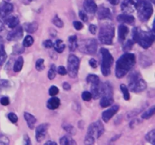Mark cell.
I'll list each match as a JSON object with an SVG mask.
<instances>
[{"label": "cell", "mask_w": 155, "mask_h": 145, "mask_svg": "<svg viewBox=\"0 0 155 145\" xmlns=\"http://www.w3.org/2000/svg\"><path fill=\"white\" fill-rule=\"evenodd\" d=\"M136 63V56L133 53L126 52L120 57L116 63L115 74L118 79L125 76Z\"/></svg>", "instance_id": "obj_1"}, {"label": "cell", "mask_w": 155, "mask_h": 145, "mask_svg": "<svg viewBox=\"0 0 155 145\" xmlns=\"http://www.w3.org/2000/svg\"><path fill=\"white\" fill-rule=\"evenodd\" d=\"M132 34L133 42H137L141 47L145 49L151 47L154 42L155 36L153 30L151 31H145L139 27H134Z\"/></svg>", "instance_id": "obj_2"}, {"label": "cell", "mask_w": 155, "mask_h": 145, "mask_svg": "<svg viewBox=\"0 0 155 145\" xmlns=\"http://www.w3.org/2000/svg\"><path fill=\"white\" fill-rule=\"evenodd\" d=\"M104 132V125L100 120L90 124L85 137V144H93L95 139H98Z\"/></svg>", "instance_id": "obj_3"}, {"label": "cell", "mask_w": 155, "mask_h": 145, "mask_svg": "<svg viewBox=\"0 0 155 145\" xmlns=\"http://www.w3.org/2000/svg\"><path fill=\"white\" fill-rule=\"evenodd\" d=\"M147 88L146 82L139 72H133L129 76V89L134 93H139Z\"/></svg>", "instance_id": "obj_4"}, {"label": "cell", "mask_w": 155, "mask_h": 145, "mask_svg": "<svg viewBox=\"0 0 155 145\" xmlns=\"http://www.w3.org/2000/svg\"><path fill=\"white\" fill-rule=\"evenodd\" d=\"M114 37V27L110 23H105L101 26L98 39L101 43L104 45H110L113 43V39Z\"/></svg>", "instance_id": "obj_5"}, {"label": "cell", "mask_w": 155, "mask_h": 145, "mask_svg": "<svg viewBox=\"0 0 155 145\" xmlns=\"http://www.w3.org/2000/svg\"><path fill=\"white\" fill-rule=\"evenodd\" d=\"M138 17L142 22H146L152 15L154 9L152 4L148 0H139L136 5Z\"/></svg>", "instance_id": "obj_6"}, {"label": "cell", "mask_w": 155, "mask_h": 145, "mask_svg": "<svg viewBox=\"0 0 155 145\" xmlns=\"http://www.w3.org/2000/svg\"><path fill=\"white\" fill-rule=\"evenodd\" d=\"M100 54L102 57L101 66V72L104 76H108L111 72V66L114 63V57L107 48H101Z\"/></svg>", "instance_id": "obj_7"}, {"label": "cell", "mask_w": 155, "mask_h": 145, "mask_svg": "<svg viewBox=\"0 0 155 145\" xmlns=\"http://www.w3.org/2000/svg\"><path fill=\"white\" fill-rule=\"evenodd\" d=\"M101 98L100 105L101 107H107L111 105L114 102L113 88L109 82H105L101 84Z\"/></svg>", "instance_id": "obj_8"}, {"label": "cell", "mask_w": 155, "mask_h": 145, "mask_svg": "<svg viewBox=\"0 0 155 145\" xmlns=\"http://www.w3.org/2000/svg\"><path fill=\"white\" fill-rule=\"evenodd\" d=\"M79 51L83 54H94L98 49V42L95 39H86L81 40L77 44Z\"/></svg>", "instance_id": "obj_9"}, {"label": "cell", "mask_w": 155, "mask_h": 145, "mask_svg": "<svg viewBox=\"0 0 155 145\" xmlns=\"http://www.w3.org/2000/svg\"><path fill=\"white\" fill-rule=\"evenodd\" d=\"M80 59L74 54H70L68 59V71L69 76L71 78H75L78 74L80 68Z\"/></svg>", "instance_id": "obj_10"}, {"label": "cell", "mask_w": 155, "mask_h": 145, "mask_svg": "<svg viewBox=\"0 0 155 145\" xmlns=\"http://www.w3.org/2000/svg\"><path fill=\"white\" fill-rule=\"evenodd\" d=\"M139 1V0H124L121 5V9L124 14L133 13Z\"/></svg>", "instance_id": "obj_11"}, {"label": "cell", "mask_w": 155, "mask_h": 145, "mask_svg": "<svg viewBox=\"0 0 155 145\" xmlns=\"http://www.w3.org/2000/svg\"><path fill=\"white\" fill-rule=\"evenodd\" d=\"M48 123H43L38 125L36 128V139L37 142H41L44 140L48 129Z\"/></svg>", "instance_id": "obj_12"}, {"label": "cell", "mask_w": 155, "mask_h": 145, "mask_svg": "<svg viewBox=\"0 0 155 145\" xmlns=\"http://www.w3.org/2000/svg\"><path fill=\"white\" fill-rule=\"evenodd\" d=\"M22 27H16L13 30L9 32L7 35V39L8 41H18L23 36Z\"/></svg>", "instance_id": "obj_13"}, {"label": "cell", "mask_w": 155, "mask_h": 145, "mask_svg": "<svg viewBox=\"0 0 155 145\" xmlns=\"http://www.w3.org/2000/svg\"><path fill=\"white\" fill-rule=\"evenodd\" d=\"M13 5L10 2L3 1L0 3V18H5L13 11Z\"/></svg>", "instance_id": "obj_14"}, {"label": "cell", "mask_w": 155, "mask_h": 145, "mask_svg": "<svg viewBox=\"0 0 155 145\" xmlns=\"http://www.w3.org/2000/svg\"><path fill=\"white\" fill-rule=\"evenodd\" d=\"M96 12L98 14V17L100 20L110 19L112 17L111 11H110V8L104 5H101L99 8H98Z\"/></svg>", "instance_id": "obj_15"}, {"label": "cell", "mask_w": 155, "mask_h": 145, "mask_svg": "<svg viewBox=\"0 0 155 145\" xmlns=\"http://www.w3.org/2000/svg\"><path fill=\"white\" fill-rule=\"evenodd\" d=\"M120 107L118 105H114L110 109H107V110L102 113V119L105 122H107L119 110Z\"/></svg>", "instance_id": "obj_16"}, {"label": "cell", "mask_w": 155, "mask_h": 145, "mask_svg": "<svg viewBox=\"0 0 155 145\" xmlns=\"http://www.w3.org/2000/svg\"><path fill=\"white\" fill-rule=\"evenodd\" d=\"M117 20L118 22L121 23V24H127L130 25H134L136 20L133 15H130L129 14H119L117 17Z\"/></svg>", "instance_id": "obj_17"}, {"label": "cell", "mask_w": 155, "mask_h": 145, "mask_svg": "<svg viewBox=\"0 0 155 145\" xmlns=\"http://www.w3.org/2000/svg\"><path fill=\"white\" fill-rule=\"evenodd\" d=\"M83 8L85 11L89 14H94L96 12L98 9L95 0H85L83 2Z\"/></svg>", "instance_id": "obj_18"}, {"label": "cell", "mask_w": 155, "mask_h": 145, "mask_svg": "<svg viewBox=\"0 0 155 145\" xmlns=\"http://www.w3.org/2000/svg\"><path fill=\"white\" fill-rule=\"evenodd\" d=\"M5 18V23L7 24L9 28L14 29L18 27L19 24V18L15 15H8Z\"/></svg>", "instance_id": "obj_19"}, {"label": "cell", "mask_w": 155, "mask_h": 145, "mask_svg": "<svg viewBox=\"0 0 155 145\" xmlns=\"http://www.w3.org/2000/svg\"><path fill=\"white\" fill-rule=\"evenodd\" d=\"M91 94L94 99L97 100L101 97V84H92L91 85Z\"/></svg>", "instance_id": "obj_20"}, {"label": "cell", "mask_w": 155, "mask_h": 145, "mask_svg": "<svg viewBox=\"0 0 155 145\" xmlns=\"http://www.w3.org/2000/svg\"><path fill=\"white\" fill-rule=\"evenodd\" d=\"M129 31H130V30H129L128 27L124 25V24L119 26V27H118V38H119L120 41L122 42V41L125 40L127 35H128Z\"/></svg>", "instance_id": "obj_21"}, {"label": "cell", "mask_w": 155, "mask_h": 145, "mask_svg": "<svg viewBox=\"0 0 155 145\" xmlns=\"http://www.w3.org/2000/svg\"><path fill=\"white\" fill-rule=\"evenodd\" d=\"M61 104V101L58 98L54 96H51V98L47 102V107L49 110H56L59 107Z\"/></svg>", "instance_id": "obj_22"}, {"label": "cell", "mask_w": 155, "mask_h": 145, "mask_svg": "<svg viewBox=\"0 0 155 145\" xmlns=\"http://www.w3.org/2000/svg\"><path fill=\"white\" fill-rule=\"evenodd\" d=\"M38 27H39V24L36 21H33V22H30V23H25L23 26V30H24L25 31H27V33H33L37 30Z\"/></svg>", "instance_id": "obj_23"}, {"label": "cell", "mask_w": 155, "mask_h": 145, "mask_svg": "<svg viewBox=\"0 0 155 145\" xmlns=\"http://www.w3.org/2000/svg\"><path fill=\"white\" fill-rule=\"evenodd\" d=\"M24 119H25V120L27 121V125H28L29 128H30V129H33L35 126V124H36V118H35L33 115L30 114V113H27V112L24 113Z\"/></svg>", "instance_id": "obj_24"}, {"label": "cell", "mask_w": 155, "mask_h": 145, "mask_svg": "<svg viewBox=\"0 0 155 145\" xmlns=\"http://www.w3.org/2000/svg\"><path fill=\"white\" fill-rule=\"evenodd\" d=\"M6 58H7V54L5 51L4 41L2 38L0 36V66H2L5 63Z\"/></svg>", "instance_id": "obj_25"}, {"label": "cell", "mask_w": 155, "mask_h": 145, "mask_svg": "<svg viewBox=\"0 0 155 145\" xmlns=\"http://www.w3.org/2000/svg\"><path fill=\"white\" fill-rule=\"evenodd\" d=\"M68 43H69L70 51H74L77 48V37L75 35L70 36L68 38Z\"/></svg>", "instance_id": "obj_26"}, {"label": "cell", "mask_w": 155, "mask_h": 145, "mask_svg": "<svg viewBox=\"0 0 155 145\" xmlns=\"http://www.w3.org/2000/svg\"><path fill=\"white\" fill-rule=\"evenodd\" d=\"M23 65H24V58H23V57L20 56V57H18L16 61L15 62V64H14L13 66L14 71L15 72H20L22 69Z\"/></svg>", "instance_id": "obj_27"}, {"label": "cell", "mask_w": 155, "mask_h": 145, "mask_svg": "<svg viewBox=\"0 0 155 145\" xmlns=\"http://www.w3.org/2000/svg\"><path fill=\"white\" fill-rule=\"evenodd\" d=\"M54 49L57 52L62 53L65 49V45L61 39H57L54 44H53Z\"/></svg>", "instance_id": "obj_28"}, {"label": "cell", "mask_w": 155, "mask_h": 145, "mask_svg": "<svg viewBox=\"0 0 155 145\" xmlns=\"http://www.w3.org/2000/svg\"><path fill=\"white\" fill-rule=\"evenodd\" d=\"M76 143H77L69 136H64L60 139V144L61 145H71Z\"/></svg>", "instance_id": "obj_29"}, {"label": "cell", "mask_w": 155, "mask_h": 145, "mask_svg": "<svg viewBox=\"0 0 155 145\" xmlns=\"http://www.w3.org/2000/svg\"><path fill=\"white\" fill-rule=\"evenodd\" d=\"M86 81L88 83H90L92 84H99L100 83V79L99 77L96 75H94V74H89L87 77H86Z\"/></svg>", "instance_id": "obj_30"}, {"label": "cell", "mask_w": 155, "mask_h": 145, "mask_svg": "<svg viewBox=\"0 0 155 145\" xmlns=\"http://www.w3.org/2000/svg\"><path fill=\"white\" fill-rule=\"evenodd\" d=\"M154 110H155V107L154 106H152L151 107H150L148 110H146L145 112H144L142 115V119H148L149 118H151L153 115L154 114Z\"/></svg>", "instance_id": "obj_31"}, {"label": "cell", "mask_w": 155, "mask_h": 145, "mask_svg": "<svg viewBox=\"0 0 155 145\" xmlns=\"http://www.w3.org/2000/svg\"><path fill=\"white\" fill-rule=\"evenodd\" d=\"M145 139L148 142L151 143V144L155 145V129L151 130L145 136Z\"/></svg>", "instance_id": "obj_32"}, {"label": "cell", "mask_w": 155, "mask_h": 145, "mask_svg": "<svg viewBox=\"0 0 155 145\" xmlns=\"http://www.w3.org/2000/svg\"><path fill=\"white\" fill-rule=\"evenodd\" d=\"M120 89L121 91H122L123 95H124V100H126V101H129L130 98V92H129L128 88H127L124 84H121Z\"/></svg>", "instance_id": "obj_33"}, {"label": "cell", "mask_w": 155, "mask_h": 145, "mask_svg": "<svg viewBox=\"0 0 155 145\" xmlns=\"http://www.w3.org/2000/svg\"><path fill=\"white\" fill-rule=\"evenodd\" d=\"M33 42H34L33 38L31 36H27L23 41V45L24 47H30L33 45Z\"/></svg>", "instance_id": "obj_34"}, {"label": "cell", "mask_w": 155, "mask_h": 145, "mask_svg": "<svg viewBox=\"0 0 155 145\" xmlns=\"http://www.w3.org/2000/svg\"><path fill=\"white\" fill-rule=\"evenodd\" d=\"M10 87V82L9 81L6 79H0V93L2 92L3 90H5L6 89Z\"/></svg>", "instance_id": "obj_35"}, {"label": "cell", "mask_w": 155, "mask_h": 145, "mask_svg": "<svg viewBox=\"0 0 155 145\" xmlns=\"http://www.w3.org/2000/svg\"><path fill=\"white\" fill-rule=\"evenodd\" d=\"M55 76H56L55 65L52 64L51 66V67H50L49 70H48V79H49L52 80V79H54V77H55Z\"/></svg>", "instance_id": "obj_36"}, {"label": "cell", "mask_w": 155, "mask_h": 145, "mask_svg": "<svg viewBox=\"0 0 155 145\" xmlns=\"http://www.w3.org/2000/svg\"><path fill=\"white\" fill-rule=\"evenodd\" d=\"M36 69H37L38 71H42L45 69V66H44V59L39 58L36 60Z\"/></svg>", "instance_id": "obj_37"}, {"label": "cell", "mask_w": 155, "mask_h": 145, "mask_svg": "<svg viewBox=\"0 0 155 145\" xmlns=\"http://www.w3.org/2000/svg\"><path fill=\"white\" fill-rule=\"evenodd\" d=\"M24 51V45H16L14 46L13 48V54H22L23 52Z\"/></svg>", "instance_id": "obj_38"}, {"label": "cell", "mask_w": 155, "mask_h": 145, "mask_svg": "<svg viewBox=\"0 0 155 145\" xmlns=\"http://www.w3.org/2000/svg\"><path fill=\"white\" fill-rule=\"evenodd\" d=\"M52 22L53 24H54L56 27H58V28H61V27H64L63 21L61 20V18H59V17L58 16V15H55V17L53 18Z\"/></svg>", "instance_id": "obj_39"}, {"label": "cell", "mask_w": 155, "mask_h": 145, "mask_svg": "<svg viewBox=\"0 0 155 145\" xmlns=\"http://www.w3.org/2000/svg\"><path fill=\"white\" fill-rule=\"evenodd\" d=\"M134 42H133V39H129L127 42H125L124 45V51H128L130 49H132V47H133Z\"/></svg>", "instance_id": "obj_40"}, {"label": "cell", "mask_w": 155, "mask_h": 145, "mask_svg": "<svg viewBox=\"0 0 155 145\" xmlns=\"http://www.w3.org/2000/svg\"><path fill=\"white\" fill-rule=\"evenodd\" d=\"M82 98H83V101H89L92 98V94L90 92H87V91H85L82 93Z\"/></svg>", "instance_id": "obj_41"}, {"label": "cell", "mask_w": 155, "mask_h": 145, "mask_svg": "<svg viewBox=\"0 0 155 145\" xmlns=\"http://www.w3.org/2000/svg\"><path fill=\"white\" fill-rule=\"evenodd\" d=\"M49 95L50 96H55L58 94L59 92V89L58 88L56 87V86L52 85L51 88L49 89Z\"/></svg>", "instance_id": "obj_42"}, {"label": "cell", "mask_w": 155, "mask_h": 145, "mask_svg": "<svg viewBox=\"0 0 155 145\" xmlns=\"http://www.w3.org/2000/svg\"><path fill=\"white\" fill-rule=\"evenodd\" d=\"M8 118L9 120H10L12 122H13V123H16L18 120V116L14 113H8Z\"/></svg>", "instance_id": "obj_43"}, {"label": "cell", "mask_w": 155, "mask_h": 145, "mask_svg": "<svg viewBox=\"0 0 155 145\" xmlns=\"http://www.w3.org/2000/svg\"><path fill=\"white\" fill-rule=\"evenodd\" d=\"M64 129L66 130V131L68 133L71 134H75V129H74V127L72 125H65L64 126Z\"/></svg>", "instance_id": "obj_44"}, {"label": "cell", "mask_w": 155, "mask_h": 145, "mask_svg": "<svg viewBox=\"0 0 155 145\" xmlns=\"http://www.w3.org/2000/svg\"><path fill=\"white\" fill-rule=\"evenodd\" d=\"M0 144L8 145L9 144V139L5 135H0Z\"/></svg>", "instance_id": "obj_45"}, {"label": "cell", "mask_w": 155, "mask_h": 145, "mask_svg": "<svg viewBox=\"0 0 155 145\" xmlns=\"http://www.w3.org/2000/svg\"><path fill=\"white\" fill-rule=\"evenodd\" d=\"M79 16H80V18L83 21V22H87L88 21V19H89V18H88V16L86 14V12L83 11H80L79 12Z\"/></svg>", "instance_id": "obj_46"}, {"label": "cell", "mask_w": 155, "mask_h": 145, "mask_svg": "<svg viewBox=\"0 0 155 145\" xmlns=\"http://www.w3.org/2000/svg\"><path fill=\"white\" fill-rule=\"evenodd\" d=\"M57 72H58V74H60L61 76H64L68 73L66 68L64 66H59L57 69Z\"/></svg>", "instance_id": "obj_47"}, {"label": "cell", "mask_w": 155, "mask_h": 145, "mask_svg": "<svg viewBox=\"0 0 155 145\" xmlns=\"http://www.w3.org/2000/svg\"><path fill=\"white\" fill-rule=\"evenodd\" d=\"M73 25H74V28H75L76 30H82V29H83V23L80 22V21H74V22L73 23Z\"/></svg>", "instance_id": "obj_48"}, {"label": "cell", "mask_w": 155, "mask_h": 145, "mask_svg": "<svg viewBox=\"0 0 155 145\" xmlns=\"http://www.w3.org/2000/svg\"><path fill=\"white\" fill-rule=\"evenodd\" d=\"M0 103H1L2 105L7 106V105H8L9 103H10V100H9V98H8V97H6V96L2 97V98L0 99Z\"/></svg>", "instance_id": "obj_49"}, {"label": "cell", "mask_w": 155, "mask_h": 145, "mask_svg": "<svg viewBox=\"0 0 155 145\" xmlns=\"http://www.w3.org/2000/svg\"><path fill=\"white\" fill-rule=\"evenodd\" d=\"M53 42L52 41L50 40V39H47V40L44 41L43 42V46L45 47V48H51L53 47Z\"/></svg>", "instance_id": "obj_50"}, {"label": "cell", "mask_w": 155, "mask_h": 145, "mask_svg": "<svg viewBox=\"0 0 155 145\" xmlns=\"http://www.w3.org/2000/svg\"><path fill=\"white\" fill-rule=\"evenodd\" d=\"M89 30L92 34L95 35L96 33V30H97V27L95 25V24H90L89 27Z\"/></svg>", "instance_id": "obj_51"}, {"label": "cell", "mask_w": 155, "mask_h": 145, "mask_svg": "<svg viewBox=\"0 0 155 145\" xmlns=\"http://www.w3.org/2000/svg\"><path fill=\"white\" fill-rule=\"evenodd\" d=\"M89 65H90L92 68H96L97 66H98V62H97V60H95V59L92 58L89 60Z\"/></svg>", "instance_id": "obj_52"}, {"label": "cell", "mask_w": 155, "mask_h": 145, "mask_svg": "<svg viewBox=\"0 0 155 145\" xmlns=\"http://www.w3.org/2000/svg\"><path fill=\"white\" fill-rule=\"evenodd\" d=\"M140 122H141L139 119H134V120L131 121V122H130V128H134L135 126H136V125H137L139 123H140Z\"/></svg>", "instance_id": "obj_53"}, {"label": "cell", "mask_w": 155, "mask_h": 145, "mask_svg": "<svg viewBox=\"0 0 155 145\" xmlns=\"http://www.w3.org/2000/svg\"><path fill=\"white\" fill-rule=\"evenodd\" d=\"M24 144H31V142H30V137H29L27 134H24Z\"/></svg>", "instance_id": "obj_54"}, {"label": "cell", "mask_w": 155, "mask_h": 145, "mask_svg": "<svg viewBox=\"0 0 155 145\" xmlns=\"http://www.w3.org/2000/svg\"><path fill=\"white\" fill-rule=\"evenodd\" d=\"M63 89H64L65 91L71 90V85H70L68 82H64L63 83Z\"/></svg>", "instance_id": "obj_55"}, {"label": "cell", "mask_w": 155, "mask_h": 145, "mask_svg": "<svg viewBox=\"0 0 155 145\" xmlns=\"http://www.w3.org/2000/svg\"><path fill=\"white\" fill-rule=\"evenodd\" d=\"M108 2L110 3V4L114 5H116L119 4L120 0H108Z\"/></svg>", "instance_id": "obj_56"}, {"label": "cell", "mask_w": 155, "mask_h": 145, "mask_svg": "<svg viewBox=\"0 0 155 145\" xmlns=\"http://www.w3.org/2000/svg\"><path fill=\"white\" fill-rule=\"evenodd\" d=\"M4 27H5L4 23L0 20V32H2L3 30H4Z\"/></svg>", "instance_id": "obj_57"}, {"label": "cell", "mask_w": 155, "mask_h": 145, "mask_svg": "<svg viewBox=\"0 0 155 145\" xmlns=\"http://www.w3.org/2000/svg\"><path fill=\"white\" fill-rule=\"evenodd\" d=\"M45 144H57V143L54 141H52V140H48V141L45 142Z\"/></svg>", "instance_id": "obj_58"}, {"label": "cell", "mask_w": 155, "mask_h": 145, "mask_svg": "<svg viewBox=\"0 0 155 145\" xmlns=\"http://www.w3.org/2000/svg\"><path fill=\"white\" fill-rule=\"evenodd\" d=\"M148 1L151 2H152V3H154L155 2V0H148Z\"/></svg>", "instance_id": "obj_59"}, {"label": "cell", "mask_w": 155, "mask_h": 145, "mask_svg": "<svg viewBox=\"0 0 155 145\" xmlns=\"http://www.w3.org/2000/svg\"><path fill=\"white\" fill-rule=\"evenodd\" d=\"M28 1H30V2H32V1H34V0H28Z\"/></svg>", "instance_id": "obj_60"}]
</instances>
